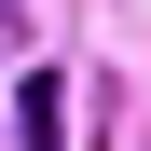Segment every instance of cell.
I'll use <instances>...</instances> for the list:
<instances>
[{
  "instance_id": "1",
  "label": "cell",
  "mask_w": 151,
  "mask_h": 151,
  "mask_svg": "<svg viewBox=\"0 0 151 151\" xmlns=\"http://www.w3.org/2000/svg\"><path fill=\"white\" fill-rule=\"evenodd\" d=\"M14 137H28V151H69V83H55V69H28V96H14Z\"/></svg>"
}]
</instances>
